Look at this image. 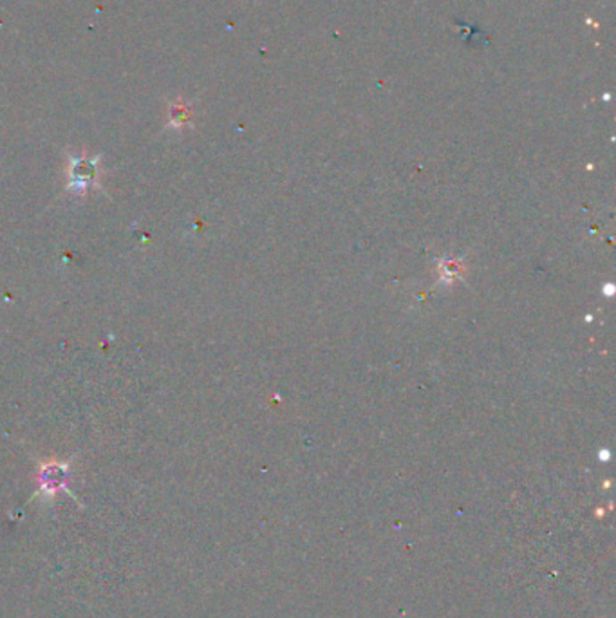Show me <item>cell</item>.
Here are the masks:
<instances>
[{"mask_svg": "<svg viewBox=\"0 0 616 618\" xmlns=\"http://www.w3.org/2000/svg\"><path fill=\"white\" fill-rule=\"evenodd\" d=\"M98 159L100 158L89 159L85 156H78L71 159L68 168V177H69L68 189L71 192L84 194L93 187V184L98 183Z\"/></svg>", "mask_w": 616, "mask_h": 618, "instance_id": "2", "label": "cell"}, {"mask_svg": "<svg viewBox=\"0 0 616 618\" xmlns=\"http://www.w3.org/2000/svg\"><path fill=\"white\" fill-rule=\"evenodd\" d=\"M60 492H69V463L47 461L40 465L38 470V496L44 501L54 500ZM73 496V493H71Z\"/></svg>", "mask_w": 616, "mask_h": 618, "instance_id": "1", "label": "cell"}]
</instances>
